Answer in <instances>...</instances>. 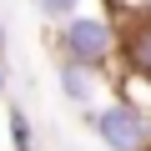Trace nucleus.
<instances>
[{"label":"nucleus","mask_w":151,"mask_h":151,"mask_svg":"<svg viewBox=\"0 0 151 151\" xmlns=\"http://www.w3.org/2000/svg\"><path fill=\"white\" fill-rule=\"evenodd\" d=\"M5 146H10V151H40L35 121H30V111L15 106V101H5Z\"/></svg>","instance_id":"39448f33"},{"label":"nucleus","mask_w":151,"mask_h":151,"mask_svg":"<svg viewBox=\"0 0 151 151\" xmlns=\"http://www.w3.org/2000/svg\"><path fill=\"white\" fill-rule=\"evenodd\" d=\"M0 55H10V30L0 25Z\"/></svg>","instance_id":"6e6552de"},{"label":"nucleus","mask_w":151,"mask_h":151,"mask_svg":"<svg viewBox=\"0 0 151 151\" xmlns=\"http://www.w3.org/2000/svg\"><path fill=\"white\" fill-rule=\"evenodd\" d=\"M81 5H86V0H30V10H35L40 25H60L65 15H76Z\"/></svg>","instance_id":"423d86ee"},{"label":"nucleus","mask_w":151,"mask_h":151,"mask_svg":"<svg viewBox=\"0 0 151 151\" xmlns=\"http://www.w3.org/2000/svg\"><path fill=\"white\" fill-rule=\"evenodd\" d=\"M86 126L106 151H146L151 146V116L126 96H111L96 111H86Z\"/></svg>","instance_id":"f03ea898"},{"label":"nucleus","mask_w":151,"mask_h":151,"mask_svg":"<svg viewBox=\"0 0 151 151\" xmlns=\"http://www.w3.org/2000/svg\"><path fill=\"white\" fill-rule=\"evenodd\" d=\"M55 86L60 96L76 106V111H96L106 101V86H111V70H91V65H76V60H55Z\"/></svg>","instance_id":"7ed1b4c3"},{"label":"nucleus","mask_w":151,"mask_h":151,"mask_svg":"<svg viewBox=\"0 0 151 151\" xmlns=\"http://www.w3.org/2000/svg\"><path fill=\"white\" fill-rule=\"evenodd\" d=\"M121 70L151 76V5L121 25Z\"/></svg>","instance_id":"20e7f679"},{"label":"nucleus","mask_w":151,"mask_h":151,"mask_svg":"<svg viewBox=\"0 0 151 151\" xmlns=\"http://www.w3.org/2000/svg\"><path fill=\"white\" fill-rule=\"evenodd\" d=\"M10 96V65H5V55H0V101Z\"/></svg>","instance_id":"0eeeda50"},{"label":"nucleus","mask_w":151,"mask_h":151,"mask_svg":"<svg viewBox=\"0 0 151 151\" xmlns=\"http://www.w3.org/2000/svg\"><path fill=\"white\" fill-rule=\"evenodd\" d=\"M50 50L55 60H76L91 70H116L121 65V25L101 10H76L60 25H50Z\"/></svg>","instance_id":"f257e3e1"}]
</instances>
